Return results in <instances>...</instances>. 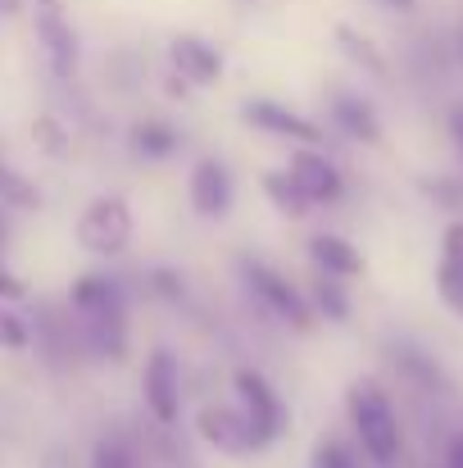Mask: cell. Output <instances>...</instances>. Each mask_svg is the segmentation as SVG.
I'll return each instance as SVG.
<instances>
[{"label":"cell","mask_w":463,"mask_h":468,"mask_svg":"<svg viewBox=\"0 0 463 468\" xmlns=\"http://www.w3.org/2000/svg\"><path fill=\"white\" fill-rule=\"evenodd\" d=\"M132 232H137V218H132L128 196H119V191L87 200V209L78 214V228H73L78 246L91 255H123L132 246Z\"/></svg>","instance_id":"cell-4"},{"label":"cell","mask_w":463,"mask_h":468,"mask_svg":"<svg viewBox=\"0 0 463 468\" xmlns=\"http://www.w3.org/2000/svg\"><path fill=\"white\" fill-rule=\"evenodd\" d=\"M68 310L78 323L91 318H128V287L114 273H82L68 292Z\"/></svg>","instance_id":"cell-6"},{"label":"cell","mask_w":463,"mask_h":468,"mask_svg":"<svg viewBox=\"0 0 463 468\" xmlns=\"http://www.w3.org/2000/svg\"><path fill=\"white\" fill-rule=\"evenodd\" d=\"M232 391H237V410H241L246 423H250L255 451L278 446V441L287 437V428H291V410H287V400L278 396V387H273L259 368L241 364V368L232 373Z\"/></svg>","instance_id":"cell-2"},{"label":"cell","mask_w":463,"mask_h":468,"mask_svg":"<svg viewBox=\"0 0 463 468\" xmlns=\"http://www.w3.org/2000/svg\"><path fill=\"white\" fill-rule=\"evenodd\" d=\"M309 305H313L318 318H327V323H350V296H345V282H341V278L318 273V282H313V292H309Z\"/></svg>","instance_id":"cell-19"},{"label":"cell","mask_w":463,"mask_h":468,"mask_svg":"<svg viewBox=\"0 0 463 468\" xmlns=\"http://www.w3.org/2000/svg\"><path fill=\"white\" fill-rule=\"evenodd\" d=\"M128 146H132V155L137 159L159 164V159H173L177 151H182V133H177L173 123H163V119H142V123H132Z\"/></svg>","instance_id":"cell-15"},{"label":"cell","mask_w":463,"mask_h":468,"mask_svg":"<svg viewBox=\"0 0 463 468\" xmlns=\"http://www.w3.org/2000/svg\"><path fill=\"white\" fill-rule=\"evenodd\" d=\"M309 260H313L318 273H327V278H341V282L363 278V255H359V246H354L350 237H341V232H318V237L309 241Z\"/></svg>","instance_id":"cell-14"},{"label":"cell","mask_w":463,"mask_h":468,"mask_svg":"<svg viewBox=\"0 0 463 468\" xmlns=\"http://www.w3.org/2000/svg\"><path fill=\"white\" fill-rule=\"evenodd\" d=\"M41 205V191L27 182V173H18L14 164H5L0 155V209H37Z\"/></svg>","instance_id":"cell-20"},{"label":"cell","mask_w":463,"mask_h":468,"mask_svg":"<svg viewBox=\"0 0 463 468\" xmlns=\"http://www.w3.org/2000/svg\"><path fill=\"white\" fill-rule=\"evenodd\" d=\"M350 428H354V446L373 468H395L405 455V432H400V414L391 405V396L363 378L350 387Z\"/></svg>","instance_id":"cell-1"},{"label":"cell","mask_w":463,"mask_h":468,"mask_svg":"<svg viewBox=\"0 0 463 468\" xmlns=\"http://www.w3.org/2000/svg\"><path fill=\"white\" fill-rule=\"evenodd\" d=\"M331 123H336L341 137H350V142H359V146H382V142H386V128H382L377 110H373L363 96H350V91L331 96Z\"/></svg>","instance_id":"cell-12"},{"label":"cell","mask_w":463,"mask_h":468,"mask_svg":"<svg viewBox=\"0 0 463 468\" xmlns=\"http://www.w3.org/2000/svg\"><path fill=\"white\" fill-rule=\"evenodd\" d=\"M287 173L296 177V186L305 191L309 205H336V200L345 196V173L322 155L318 146H296Z\"/></svg>","instance_id":"cell-7"},{"label":"cell","mask_w":463,"mask_h":468,"mask_svg":"<svg viewBox=\"0 0 463 468\" xmlns=\"http://www.w3.org/2000/svg\"><path fill=\"white\" fill-rule=\"evenodd\" d=\"M0 14H18V0H0Z\"/></svg>","instance_id":"cell-33"},{"label":"cell","mask_w":463,"mask_h":468,"mask_svg":"<svg viewBox=\"0 0 463 468\" xmlns=\"http://www.w3.org/2000/svg\"><path fill=\"white\" fill-rule=\"evenodd\" d=\"M427 200H437V209H450L455 218H463V173H437L418 182Z\"/></svg>","instance_id":"cell-21"},{"label":"cell","mask_w":463,"mask_h":468,"mask_svg":"<svg viewBox=\"0 0 463 468\" xmlns=\"http://www.w3.org/2000/svg\"><path fill=\"white\" fill-rule=\"evenodd\" d=\"M241 278H246L255 305L268 314V318L287 323L291 332H313V327H318V314H313V305H309V296L287 278V273H278L273 264L246 255V260H241Z\"/></svg>","instance_id":"cell-3"},{"label":"cell","mask_w":463,"mask_h":468,"mask_svg":"<svg viewBox=\"0 0 463 468\" xmlns=\"http://www.w3.org/2000/svg\"><path fill=\"white\" fill-rule=\"evenodd\" d=\"M437 296H441V305L450 314H459L463 318V269L459 264H437Z\"/></svg>","instance_id":"cell-27"},{"label":"cell","mask_w":463,"mask_h":468,"mask_svg":"<svg viewBox=\"0 0 463 468\" xmlns=\"http://www.w3.org/2000/svg\"><path fill=\"white\" fill-rule=\"evenodd\" d=\"M336 46H341V50H345V59H350V64H359L363 73H373V78H382V82L391 78V64H386V55H382V50H377V46H373V41L359 32V27L341 23V27H336Z\"/></svg>","instance_id":"cell-18"},{"label":"cell","mask_w":463,"mask_h":468,"mask_svg":"<svg viewBox=\"0 0 463 468\" xmlns=\"http://www.w3.org/2000/svg\"><path fill=\"white\" fill-rule=\"evenodd\" d=\"M37 5H41V9H55V5H59V0H37Z\"/></svg>","instance_id":"cell-34"},{"label":"cell","mask_w":463,"mask_h":468,"mask_svg":"<svg viewBox=\"0 0 463 468\" xmlns=\"http://www.w3.org/2000/svg\"><path fill=\"white\" fill-rule=\"evenodd\" d=\"M446 133H450V146H455V155L463 159V101H455V105L446 110Z\"/></svg>","instance_id":"cell-29"},{"label":"cell","mask_w":463,"mask_h":468,"mask_svg":"<svg viewBox=\"0 0 463 468\" xmlns=\"http://www.w3.org/2000/svg\"><path fill=\"white\" fill-rule=\"evenodd\" d=\"M27 346H32V323L9 301H0V350H27Z\"/></svg>","instance_id":"cell-25"},{"label":"cell","mask_w":463,"mask_h":468,"mask_svg":"<svg viewBox=\"0 0 463 468\" xmlns=\"http://www.w3.org/2000/svg\"><path fill=\"white\" fill-rule=\"evenodd\" d=\"M313 468H368V464H363V455H359L354 441H345V437H322V441L313 446Z\"/></svg>","instance_id":"cell-23"},{"label":"cell","mask_w":463,"mask_h":468,"mask_svg":"<svg viewBox=\"0 0 463 468\" xmlns=\"http://www.w3.org/2000/svg\"><path fill=\"white\" fill-rule=\"evenodd\" d=\"M163 91H168V96H173V101H186V96H191V82H186V78H182V73H173V78H168V82H163Z\"/></svg>","instance_id":"cell-31"},{"label":"cell","mask_w":463,"mask_h":468,"mask_svg":"<svg viewBox=\"0 0 463 468\" xmlns=\"http://www.w3.org/2000/svg\"><path fill=\"white\" fill-rule=\"evenodd\" d=\"M32 137H37V151L50 159H64L73 151V137H68V128H64L55 114H37V119H32Z\"/></svg>","instance_id":"cell-22"},{"label":"cell","mask_w":463,"mask_h":468,"mask_svg":"<svg viewBox=\"0 0 463 468\" xmlns=\"http://www.w3.org/2000/svg\"><path fill=\"white\" fill-rule=\"evenodd\" d=\"M441 260L463 269V218H450V223H446V232H441Z\"/></svg>","instance_id":"cell-28"},{"label":"cell","mask_w":463,"mask_h":468,"mask_svg":"<svg viewBox=\"0 0 463 468\" xmlns=\"http://www.w3.org/2000/svg\"><path fill=\"white\" fill-rule=\"evenodd\" d=\"M459 55H463V32H459Z\"/></svg>","instance_id":"cell-36"},{"label":"cell","mask_w":463,"mask_h":468,"mask_svg":"<svg viewBox=\"0 0 463 468\" xmlns=\"http://www.w3.org/2000/svg\"><path fill=\"white\" fill-rule=\"evenodd\" d=\"M142 396H146V410L159 428H177V419H182V364L168 346L151 350V359L142 368Z\"/></svg>","instance_id":"cell-5"},{"label":"cell","mask_w":463,"mask_h":468,"mask_svg":"<svg viewBox=\"0 0 463 468\" xmlns=\"http://www.w3.org/2000/svg\"><path fill=\"white\" fill-rule=\"evenodd\" d=\"M146 287H151V296L168 301V305H182L186 301V278L177 269H168V264H154L151 273H146Z\"/></svg>","instance_id":"cell-26"},{"label":"cell","mask_w":463,"mask_h":468,"mask_svg":"<svg viewBox=\"0 0 463 468\" xmlns=\"http://www.w3.org/2000/svg\"><path fill=\"white\" fill-rule=\"evenodd\" d=\"M168 64L182 73L191 87H214L223 82V50L209 46L205 37H173L168 41Z\"/></svg>","instance_id":"cell-11"},{"label":"cell","mask_w":463,"mask_h":468,"mask_svg":"<svg viewBox=\"0 0 463 468\" xmlns=\"http://www.w3.org/2000/svg\"><path fill=\"white\" fill-rule=\"evenodd\" d=\"M37 37H41V46H46V59H50L55 78L68 82V78L78 73V37H73V27L64 23L59 5L37 14Z\"/></svg>","instance_id":"cell-13"},{"label":"cell","mask_w":463,"mask_h":468,"mask_svg":"<svg viewBox=\"0 0 463 468\" xmlns=\"http://www.w3.org/2000/svg\"><path fill=\"white\" fill-rule=\"evenodd\" d=\"M259 186H264V196H268V205L278 209V214H287V218H305L309 205L305 191L296 186V177L287 173V168H268V173H259Z\"/></svg>","instance_id":"cell-16"},{"label":"cell","mask_w":463,"mask_h":468,"mask_svg":"<svg viewBox=\"0 0 463 468\" xmlns=\"http://www.w3.org/2000/svg\"><path fill=\"white\" fill-rule=\"evenodd\" d=\"M195 432L218 451V455H255V437H250V423L237 405H205L195 414Z\"/></svg>","instance_id":"cell-9"},{"label":"cell","mask_w":463,"mask_h":468,"mask_svg":"<svg viewBox=\"0 0 463 468\" xmlns=\"http://www.w3.org/2000/svg\"><path fill=\"white\" fill-rule=\"evenodd\" d=\"M91 468H142V464H137L132 441L119 437V432H110V437H100V441L91 446Z\"/></svg>","instance_id":"cell-24"},{"label":"cell","mask_w":463,"mask_h":468,"mask_svg":"<svg viewBox=\"0 0 463 468\" xmlns=\"http://www.w3.org/2000/svg\"><path fill=\"white\" fill-rule=\"evenodd\" d=\"M446 468H463V432L446 441Z\"/></svg>","instance_id":"cell-30"},{"label":"cell","mask_w":463,"mask_h":468,"mask_svg":"<svg viewBox=\"0 0 463 468\" xmlns=\"http://www.w3.org/2000/svg\"><path fill=\"white\" fill-rule=\"evenodd\" d=\"M0 241H5V223H0Z\"/></svg>","instance_id":"cell-35"},{"label":"cell","mask_w":463,"mask_h":468,"mask_svg":"<svg viewBox=\"0 0 463 468\" xmlns=\"http://www.w3.org/2000/svg\"><path fill=\"white\" fill-rule=\"evenodd\" d=\"M241 123H250V128H259V133H268V137L296 142V146H318V142H322V128H318L313 119L287 110L282 101H264V96L241 105Z\"/></svg>","instance_id":"cell-8"},{"label":"cell","mask_w":463,"mask_h":468,"mask_svg":"<svg viewBox=\"0 0 463 468\" xmlns=\"http://www.w3.org/2000/svg\"><path fill=\"white\" fill-rule=\"evenodd\" d=\"M186 196H191V209L200 218H227L232 200H237V186H232V173L223 159H200L191 168V182H186Z\"/></svg>","instance_id":"cell-10"},{"label":"cell","mask_w":463,"mask_h":468,"mask_svg":"<svg viewBox=\"0 0 463 468\" xmlns=\"http://www.w3.org/2000/svg\"><path fill=\"white\" fill-rule=\"evenodd\" d=\"M391 364H395V373H400L414 391H437V387H441V364H437L427 350H418V346H395Z\"/></svg>","instance_id":"cell-17"},{"label":"cell","mask_w":463,"mask_h":468,"mask_svg":"<svg viewBox=\"0 0 463 468\" xmlns=\"http://www.w3.org/2000/svg\"><path fill=\"white\" fill-rule=\"evenodd\" d=\"M382 5H391V9H400V14H405V9H414L418 0H382Z\"/></svg>","instance_id":"cell-32"}]
</instances>
